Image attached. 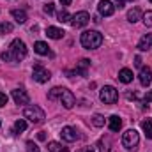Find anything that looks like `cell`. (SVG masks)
Listing matches in <instances>:
<instances>
[{
    "instance_id": "obj_28",
    "label": "cell",
    "mask_w": 152,
    "mask_h": 152,
    "mask_svg": "<svg viewBox=\"0 0 152 152\" xmlns=\"http://www.w3.org/2000/svg\"><path fill=\"white\" fill-rule=\"evenodd\" d=\"M143 23H145V27H152V11H147L143 14Z\"/></svg>"
},
{
    "instance_id": "obj_5",
    "label": "cell",
    "mask_w": 152,
    "mask_h": 152,
    "mask_svg": "<svg viewBox=\"0 0 152 152\" xmlns=\"http://www.w3.org/2000/svg\"><path fill=\"white\" fill-rule=\"evenodd\" d=\"M99 97H101V101H103L104 104H115V103H117V99H118V92L115 90L112 85H106V87H103V88H101Z\"/></svg>"
},
{
    "instance_id": "obj_35",
    "label": "cell",
    "mask_w": 152,
    "mask_h": 152,
    "mask_svg": "<svg viewBox=\"0 0 152 152\" xmlns=\"http://www.w3.org/2000/svg\"><path fill=\"white\" fill-rule=\"evenodd\" d=\"M134 64H136V66H142V58H140V57H136V58H134Z\"/></svg>"
},
{
    "instance_id": "obj_11",
    "label": "cell",
    "mask_w": 152,
    "mask_h": 152,
    "mask_svg": "<svg viewBox=\"0 0 152 152\" xmlns=\"http://www.w3.org/2000/svg\"><path fill=\"white\" fill-rule=\"evenodd\" d=\"M60 136H62V140H64V142H69V143L78 140V133H76V129L69 127V126L62 127V131H60Z\"/></svg>"
},
{
    "instance_id": "obj_9",
    "label": "cell",
    "mask_w": 152,
    "mask_h": 152,
    "mask_svg": "<svg viewBox=\"0 0 152 152\" xmlns=\"http://www.w3.org/2000/svg\"><path fill=\"white\" fill-rule=\"evenodd\" d=\"M11 96H12V99H14L16 104H28V101H30L28 94H27L23 88H14Z\"/></svg>"
},
{
    "instance_id": "obj_17",
    "label": "cell",
    "mask_w": 152,
    "mask_h": 152,
    "mask_svg": "<svg viewBox=\"0 0 152 152\" xmlns=\"http://www.w3.org/2000/svg\"><path fill=\"white\" fill-rule=\"evenodd\" d=\"M88 66H90V60H87V58H81V60L78 62V66H76L75 73H76V75L85 76V75H87V67H88Z\"/></svg>"
},
{
    "instance_id": "obj_33",
    "label": "cell",
    "mask_w": 152,
    "mask_h": 152,
    "mask_svg": "<svg viewBox=\"0 0 152 152\" xmlns=\"http://www.w3.org/2000/svg\"><path fill=\"white\" fill-rule=\"evenodd\" d=\"M78 152H94V149L92 147H83V149H80Z\"/></svg>"
},
{
    "instance_id": "obj_14",
    "label": "cell",
    "mask_w": 152,
    "mask_h": 152,
    "mask_svg": "<svg viewBox=\"0 0 152 152\" xmlns=\"http://www.w3.org/2000/svg\"><path fill=\"white\" fill-rule=\"evenodd\" d=\"M64 34H66V32H64L62 28H58V27H48V28H46V36L50 39H62Z\"/></svg>"
},
{
    "instance_id": "obj_27",
    "label": "cell",
    "mask_w": 152,
    "mask_h": 152,
    "mask_svg": "<svg viewBox=\"0 0 152 152\" xmlns=\"http://www.w3.org/2000/svg\"><path fill=\"white\" fill-rule=\"evenodd\" d=\"M9 32H12V23H9V21L0 23V34L4 36V34H9Z\"/></svg>"
},
{
    "instance_id": "obj_36",
    "label": "cell",
    "mask_w": 152,
    "mask_h": 152,
    "mask_svg": "<svg viewBox=\"0 0 152 152\" xmlns=\"http://www.w3.org/2000/svg\"><path fill=\"white\" fill-rule=\"evenodd\" d=\"M71 2H73V0H60V4H62V5H69Z\"/></svg>"
},
{
    "instance_id": "obj_37",
    "label": "cell",
    "mask_w": 152,
    "mask_h": 152,
    "mask_svg": "<svg viewBox=\"0 0 152 152\" xmlns=\"http://www.w3.org/2000/svg\"><path fill=\"white\" fill-rule=\"evenodd\" d=\"M37 138H39V140H44V138H46V134H44V133H39Z\"/></svg>"
},
{
    "instance_id": "obj_32",
    "label": "cell",
    "mask_w": 152,
    "mask_h": 152,
    "mask_svg": "<svg viewBox=\"0 0 152 152\" xmlns=\"http://www.w3.org/2000/svg\"><path fill=\"white\" fill-rule=\"evenodd\" d=\"M145 101H147V103H152V90H151V92H147V96H145Z\"/></svg>"
},
{
    "instance_id": "obj_13",
    "label": "cell",
    "mask_w": 152,
    "mask_h": 152,
    "mask_svg": "<svg viewBox=\"0 0 152 152\" xmlns=\"http://www.w3.org/2000/svg\"><path fill=\"white\" fill-rule=\"evenodd\" d=\"M108 126H110V129L117 133V131H120L122 129V118L118 117V115H112L110 118H108Z\"/></svg>"
},
{
    "instance_id": "obj_18",
    "label": "cell",
    "mask_w": 152,
    "mask_h": 152,
    "mask_svg": "<svg viewBox=\"0 0 152 152\" xmlns=\"http://www.w3.org/2000/svg\"><path fill=\"white\" fill-rule=\"evenodd\" d=\"M151 46H152V34H147V36H143V37L140 39V42H138V50H142V51L149 50Z\"/></svg>"
},
{
    "instance_id": "obj_38",
    "label": "cell",
    "mask_w": 152,
    "mask_h": 152,
    "mask_svg": "<svg viewBox=\"0 0 152 152\" xmlns=\"http://www.w3.org/2000/svg\"><path fill=\"white\" fill-rule=\"evenodd\" d=\"M0 124H2V122H0Z\"/></svg>"
},
{
    "instance_id": "obj_20",
    "label": "cell",
    "mask_w": 152,
    "mask_h": 152,
    "mask_svg": "<svg viewBox=\"0 0 152 152\" xmlns=\"http://www.w3.org/2000/svg\"><path fill=\"white\" fill-rule=\"evenodd\" d=\"M140 18H142V11H140L138 7H134V9H131V11L127 12V20H129L131 23H136Z\"/></svg>"
},
{
    "instance_id": "obj_19",
    "label": "cell",
    "mask_w": 152,
    "mask_h": 152,
    "mask_svg": "<svg viewBox=\"0 0 152 152\" xmlns=\"http://www.w3.org/2000/svg\"><path fill=\"white\" fill-rule=\"evenodd\" d=\"M11 14H12V18H14L18 23H25V21H27V12L21 11V9H14V11H11Z\"/></svg>"
},
{
    "instance_id": "obj_15",
    "label": "cell",
    "mask_w": 152,
    "mask_h": 152,
    "mask_svg": "<svg viewBox=\"0 0 152 152\" xmlns=\"http://www.w3.org/2000/svg\"><path fill=\"white\" fill-rule=\"evenodd\" d=\"M34 51H36V53H39V55H51L50 46H48L46 42H42V41L34 42Z\"/></svg>"
},
{
    "instance_id": "obj_31",
    "label": "cell",
    "mask_w": 152,
    "mask_h": 152,
    "mask_svg": "<svg viewBox=\"0 0 152 152\" xmlns=\"http://www.w3.org/2000/svg\"><path fill=\"white\" fill-rule=\"evenodd\" d=\"M7 104V96L4 92H0V106H5Z\"/></svg>"
},
{
    "instance_id": "obj_1",
    "label": "cell",
    "mask_w": 152,
    "mask_h": 152,
    "mask_svg": "<svg viewBox=\"0 0 152 152\" xmlns=\"http://www.w3.org/2000/svg\"><path fill=\"white\" fill-rule=\"evenodd\" d=\"M27 57V46L21 39H14L9 44V50L2 53V60L5 62H20Z\"/></svg>"
},
{
    "instance_id": "obj_21",
    "label": "cell",
    "mask_w": 152,
    "mask_h": 152,
    "mask_svg": "<svg viewBox=\"0 0 152 152\" xmlns=\"http://www.w3.org/2000/svg\"><path fill=\"white\" fill-rule=\"evenodd\" d=\"M48 151L50 152H69L66 147H62V143H58V142H50L48 143Z\"/></svg>"
},
{
    "instance_id": "obj_4",
    "label": "cell",
    "mask_w": 152,
    "mask_h": 152,
    "mask_svg": "<svg viewBox=\"0 0 152 152\" xmlns=\"http://www.w3.org/2000/svg\"><path fill=\"white\" fill-rule=\"evenodd\" d=\"M23 117H25V118H28L32 124H41V122L46 118L44 112H42L39 106H36V104H30V106H27V108L23 110Z\"/></svg>"
},
{
    "instance_id": "obj_25",
    "label": "cell",
    "mask_w": 152,
    "mask_h": 152,
    "mask_svg": "<svg viewBox=\"0 0 152 152\" xmlns=\"http://www.w3.org/2000/svg\"><path fill=\"white\" fill-rule=\"evenodd\" d=\"M60 94H62V87H55V88H51V90H50L48 99L55 101V99H58V97H60Z\"/></svg>"
},
{
    "instance_id": "obj_30",
    "label": "cell",
    "mask_w": 152,
    "mask_h": 152,
    "mask_svg": "<svg viewBox=\"0 0 152 152\" xmlns=\"http://www.w3.org/2000/svg\"><path fill=\"white\" fill-rule=\"evenodd\" d=\"M53 11H55V4L50 2V4L44 5V12H46V14H53Z\"/></svg>"
},
{
    "instance_id": "obj_39",
    "label": "cell",
    "mask_w": 152,
    "mask_h": 152,
    "mask_svg": "<svg viewBox=\"0 0 152 152\" xmlns=\"http://www.w3.org/2000/svg\"><path fill=\"white\" fill-rule=\"evenodd\" d=\"M151 2H152V0H151Z\"/></svg>"
},
{
    "instance_id": "obj_34",
    "label": "cell",
    "mask_w": 152,
    "mask_h": 152,
    "mask_svg": "<svg viewBox=\"0 0 152 152\" xmlns=\"http://www.w3.org/2000/svg\"><path fill=\"white\" fill-rule=\"evenodd\" d=\"M115 4H117V5H118V9H120V7H124L126 0H115Z\"/></svg>"
},
{
    "instance_id": "obj_8",
    "label": "cell",
    "mask_w": 152,
    "mask_h": 152,
    "mask_svg": "<svg viewBox=\"0 0 152 152\" xmlns=\"http://www.w3.org/2000/svg\"><path fill=\"white\" fill-rule=\"evenodd\" d=\"M58 101L64 104V108H73L75 106V103H76V99H75V96H73V92L71 90H67V88H62V94H60V97H58Z\"/></svg>"
},
{
    "instance_id": "obj_2",
    "label": "cell",
    "mask_w": 152,
    "mask_h": 152,
    "mask_svg": "<svg viewBox=\"0 0 152 152\" xmlns=\"http://www.w3.org/2000/svg\"><path fill=\"white\" fill-rule=\"evenodd\" d=\"M81 46L83 48H87V50H96V48H99L101 44H103V36L97 32V30H87V32H83L81 34Z\"/></svg>"
},
{
    "instance_id": "obj_29",
    "label": "cell",
    "mask_w": 152,
    "mask_h": 152,
    "mask_svg": "<svg viewBox=\"0 0 152 152\" xmlns=\"http://www.w3.org/2000/svg\"><path fill=\"white\" fill-rule=\"evenodd\" d=\"M27 152H41V149L34 142H27Z\"/></svg>"
},
{
    "instance_id": "obj_24",
    "label": "cell",
    "mask_w": 152,
    "mask_h": 152,
    "mask_svg": "<svg viewBox=\"0 0 152 152\" xmlns=\"http://www.w3.org/2000/svg\"><path fill=\"white\" fill-rule=\"evenodd\" d=\"M57 18H58V21H60V23H67V21H71V14H69L66 9H62V11L57 14Z\"/></svg>"
},
{
    "instance_id": "obj_3",
    "label": "cell",
    "mask_w": 152,
    "mask_h": 152,
    "mask_svg": "<svg viewBox=\"0 0 152 152\" xmlns=\"http://www.w3.org/2000/svg\"><path fill=\"white\" fill-rule=\"evenodd\" d=\"M138 143H140V134H138L136 129H127L122 134V145L127 151H136L138 149Z\"/></svg>"
},
{
    "instance_id": "obj_23",
    "label": "cell",
    "mask_w": 152,
    "mask_h": 152,
    "mask_svg": "<svg viewBox=\"0 0 152 152\" xmlns=\"http://www.w3.org/2000/svg\"><path fill=\"white\" fill-rule=\"evenodd\" d=\"M25 129H27V122H25L23 118H20V120H16V122H14V133H16V134L23 133Z\"/></svg>"
},
{
    "instance_id": "obj_12",
    "label": "cell",
    "mask_w": 152,
    "mask_h": 152,
    "mask_svg": "<svg viewBox=\"0 0 152 152\" xmlns=\"http://www.w3.org/2000/svg\"><path fill=\"white\" fill-rule=\"evenodd\" d=\"M151 81H152V69L151 67H142L140 69V83L143 87H147Z\"/></svg>"
},
{
    "instance_id": "obj_22",
    "label": "cell",
    "mask_w": 152,
    "mask_h": 152,
    "mask_svg": "<svg viewBox=\"0 0 152 152\" xmlns=\"http://www.w3.org/2000/svg\"><path fill=\"white\" fill-rule=\"evenodd\" d=\"M142 129L145 131V136L152 140V118H147V120L142 122Z\"/></svg>"
},
{
    "instance_id": "obj_10",
    "label": "cell",
    "mask_w": 152,
    "mask_h": 152,
    "mask_svg": "<svg viewBox=\"0 0 152 152\" xmlns=\"http://www.w3.org/2000/svg\"><path fill=\"white\" fill-rule=\"evenodd\" d=\"M97 11H99L101 16H112L115 12V5L110 0H101L99 5H97Z\"/></svg>"
},
{
    "instance_id": "obj_7",
    "label": "cell",
    "mask_w": 152,
    "mask_h": 152,
    "mask_svg": "<svg viewBox=\"0 0 152 152\" xmlns=\"http://www.w3.org/2000/svg\"><path fill=\"white\" fill-rule=\"evenodd\" d=\"M32 76H34V80L36 81H39V83H46L50 78H51V75H50V71L46 69V67H42V66H34V69H32Z\"/></svg>"
},
{
    "instance_id": "obj_26",
    "label": "cell",
    "mask_w": 152,
    "mask_h": 152,
    "mask_svg": "<svg viewBox=\"0 0 152 152\" xmlns=\"http://www.w3.org/2000/svg\"><path fill=\"white\" fill-rule=\"evenodd\" d=\"M92 124H94L96 127H103V126H104V117L99 115V113H96L92 117Z\"/></svg>"
},
{
    "instance_id": "obj_6",
    "label": "cell",
    "mask_w": 152,
    "mask_h": 152,
    "mask_svg": "<svg viewBox=\"0 0 152 152\" xmlns=\"http://www.w3.org/2000/svg\"><path fill=\"white\" fill-rule=\"evenodd\" d=\"M90 21V14L87 12V11H80V12H76L75 16H71V25L75 27V28H81V27H85L87 23Z\"/></svg>"
},
{
    "instance_id": "obj_16",
    "label": "cell",
    "mask_w": 152,
    "mask_h": 152,
    "mask_svg": "<svg viewBox=\"0 0 152 152\" xmlns=\"http://www.w3.org/2000/svg\"><path fill=\"white\" fill-rule=\"evenodd\" d=\"M118 80H120L122 83H131V81H133V71L127 69V67L120 69V71H118Z\"/></svg>"
}]
</instances>
